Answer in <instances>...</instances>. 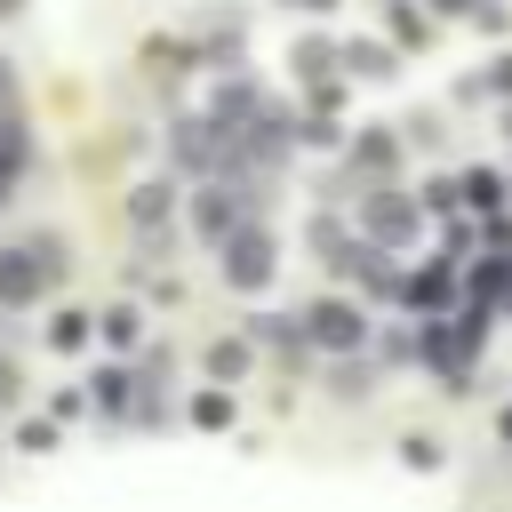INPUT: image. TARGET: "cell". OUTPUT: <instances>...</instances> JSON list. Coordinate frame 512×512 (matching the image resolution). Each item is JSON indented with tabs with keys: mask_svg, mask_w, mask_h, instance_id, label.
Returning <instances> with one entry per match:
<instances>
[{
	"mask_svg": "<svg viewBox=\"0 0 512 512\" xmlns=\"http://www.w3.org/2000/svg\"><path fill=\"white\" fill-rule=\"evenodd\" d=\"M416 232V208L400 200V192H384V200H368V240H384V248H400Z\"/></svg>",
	"mask_w": 512,
	"mask_h": 512,
	"instance_id": "277c9868",
	"label": "cell"
},
{
	"mask_svg": "<svg viewBox=\"0 0 512 512\" xmlns=\"http://www.w3.org/2000/svg\"><path fill=\"white\" fill-rule=\"evenodd\" d=\"M104 344H136V312H128V304L104 312Z\"/></svg>",
	"mask_w": 512,
	"mask_h": 512,
	"instance_id": "8fae6325",
	"label": "cell"
},
{
	"mask_svg": "<svg viewBox=\"0 0 512 512\" xmlns=\"http://www.w3.org/2000/svg\"><path fill=\"white\" fill-rule=\"evenodd\" d=\"M176 160H184V168H216V160H224V136H216L208 120H184V128H176Z\"/></svg>",
	"mask_w": 512,
	"mask_h": 512,
	"instance_id": "5b68a950",
	"label": "cell"
},
{
	"mask_svg": "<svg viewBox=\"0 0 512 512\" xmlns=\"http://www.w3.org/2000/svg\"><path fill=\"white\" fill-rule=\"evenodd\" d=\"M224 280H232V288H264V280H272V240H264V232H232Z\"/></svg>",
	"mask_w": 512,
	"mask_h": 512,
	"instance_id": "7a4b0ae2",
	"label": "cell"
},
{
	"mask_svg": "<svg viewBox=\"0 0 512 512\" xmlns=\"http://www.w3.org/2000/svg\"><path fill=\"white\" fill-rule=\"evenodd\" d=\"M208 368H216V376H248V352H240V344H216Z\"/></svg>",
	"mask_w": 512,
	"mask_h": 512,
	"instance_id": "7c38bea8",
	"label": "cell"
},
{
	"mask_svg": "<svg viewBox=\"0 0 512 512\" xmlns=\"http://www.w3.org/2000/svg\"><path fill=\"white\" fill-rule=\"evenodd\" d=\"M304 336L328 344V352H352V344H360V312H352V304H312V312H304Z\"/></svg>",
	"mask_w": 512,
	"mask_h": 512,
	"instance_id": "3957f363",
	"label": "cell"
},
{
	"mask_svg": "<svg viewBox=\"0 0 512 512\" xmlns=\"http://www.w3.org/2000/svg\"><path fill=\"white\" fill-rule=\"evenodd\" d=\"M48 280H56V240H24V248H0V304H32Z\"/></svg>",
	"mask_w": 512,
	"mask_h": 512,
	"instance_id": "6da1fadb",
	"label": "cell"
},
{
	"mask_svg": "<svg viewBox=\"0 0 512 512\" xmlns=\"http://www.w3.org/2000/svg\"><path fill=\"white\" fill-rule=\"evenodd\" d=\"M432 8H472V0H432Z\"/></svg>",
	"mask_w": 512,
	"mask_h": 512,
	"instance_id": "e0dca14e",
	"label": "cell"
},
{
	"mask_svg": "<svg viewBox=\"0 0 512 512\" xmlns=\"http://www.w3.org/2000/svg\"><path fill=\"white\" fill-rule=\"evenodd\" d=\"M8 8H24V0H0V16H8Z\"/></svg>",
	"mask_w": 512,
	"mask_h": 512,
	"instance_id": "d6986e66",
	"label": "cell"
},
{
	"mask_svg": "<svg viewBox=\"0 0 512 512\" xmlns=\"http://www.w3.org/2000/svg\"><path fill=\"white\" fill-rule=\"evenodd\" d=\"M128 216H136V224H160V216H168V184H144V192L128 200Z\"/></svg>",
	"mask_w": 512,
	"mask_h": 512,
	"instance_id": "30bf717a",
	"label": "cell"
},
{
	"mask_svg": "<svg viewBox=\"0 0 512 512\" xmlns=\"http://www.w3.org/2000/svg\"><path fill=\"white\" fill-rule=\"evenodd\" d=\"M0 120H16V72L0 64Z\"/></svg>",
	"mask_w": 512,
	"mask_h": 512,
	"instance_id": "5bb4252c",
	"label": "cell"
},
{
	"mask_svg": "<svg viewBox=\"0 0 512 512\" xmlns=\"http://www.w3.org/2000/svg\"><path fill=\"white\" fill-rule=\"evenodd\" d=\"M288 8H336V0H288Z\"/></svg>",
	"mask_w": 512,
	"mask_h": 512,
	"instance_id": "2e32d148",
	"label": "cell"
},
{
	"mask_svg": "<svg viewBox=\"0 0 512 512\" xmlns=\"http://www.w3.org/2000/svg\"><path fill=\"white\" fill-rule=\"evenodd\" d=\"M488 88H512V56H504V64H496V72H488Z\"/></svg>",
	"mask_w": 512,
	"mask_h": 512,
	"instance_id": "9a60e30c",
	"label": "cell"
},
{
	"mask_svg": "<svg viewBox=\"0 0 512 512\" xmlns=\"http://www.w3.org/2000/svg\"><path fill=\"white\" fill-rule=\"evenodd\" d=\"M344 72L376 80V72H392V48H376V40H352V48H344Z\"/></svg>",
	"mask_w": 512,
	"mask_h": 512,
	"instance_id": "ba28073f",
	"label": "cell"
},
{
	"mask_svg": "<svg viewBox=\"0 0 512 512\" xmlns=\"http://www.w3.org/2000/svg\"><path fill=\"white\" fill-rule=\"evenodd\" d=\"M48 344H56V352H80V344H88V312H56V320H48Z\"/></svg>",
	"mask_w": 512,
	"mask_h": 512,
	"instance_id": "9c48e42d",
	"label": "cell"
},
{
	"mask_svg": "<svg viewBox=\"0 0 512 512\" xmlns=\"http://www.w3.org/2000/svg\"><path fill=\"white\" fill-rule=\"evenodd\" d=\"M328 64H336V48H328V40H296V72H304L312 88H328Z\"/></svg>",
	"mask_w": 512,
	"mask_h": 512,
	"instance_id": "52a82bcc",
	"label": "cell"
},
{
	"mask_svg": "<svg viewBox=\"0 0 512 512\" xmlns=\"http://www.w3.org/2000/svg\"><path fill=\"white\" fill-rule=\"evenodd\" d=\"M296 136H304V144H336V120H328V112H312V120H304Z\"/></svg>",
	"mask_w": 512,
	"mask_h": 512,
	"instance_id": "4fadbf2b",
	"label": "cell"
},
{
	"mask_svg": "<svg viewBox=\"0 0 512 512\" xmlns=\"http://www.w3.org/2000/svg\"><path fill=\"white\" fill-rule=\"evenodd\" d=\"M232 208H240L232 192H200V200H192V224H200L208 240H232Z\"/></svg>",
	"mask_w": 512,
	"mask_h": 512,
	"instance_id": "8992f818",
	"label": "cell"
},
{
	"mask_svg": "<svg viewBox=\"0 0 512 512\" xmlns=\"http://www.w3.org/2000/svg\"><path fill=\"white\" fill-rule=\"evenodd\" d=\"M0 200H8V168H0Z\"/></svg>",
	"mask_w": 512,
	"mask_h": 512,
	"instance_id": "ac0fdd59",
	"label": "cell"
}]
</instances>
